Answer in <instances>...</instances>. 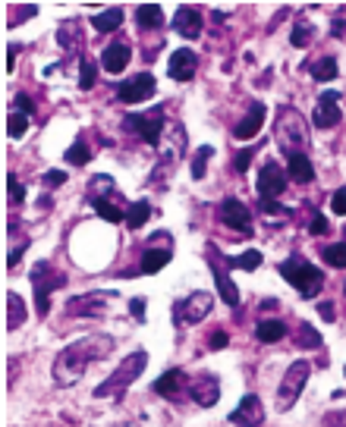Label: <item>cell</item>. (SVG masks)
Wrapping results in <instances>:
<instances>
[{
  "mask_svg": "<svg viewBox=\"0 0 346 427\" xmlns=\"http://www.w3.org/2000/svg\"><path fill=\"white\" fill-rule=\"evenodd\" d=\"M130 315H132V317H139V320H145V299H142V295L130 302Z\"/></svg>",
  "mask_w": 346,
  "mask_h": 427,
  "instance_id": "46",
  "label": "cell"
},
{
  "mask_svg": "<svg viewBox=\"0 0 346 427\" xmlns=\"http://www.w3.org/2000/svg\"><path fill=\"white\" fill-rule=\"evenodd\" d=\"M312 32H315V26H308V22H296V26H293V35H290L293 48H305V44L312 41Z\"/></svg>",
  "mask_w": 346,
  "mask_h": 427,
  "instance_id": "39",
  "label": "cell"
},
{
  "mask_svg": "<svg viewBox=\"0 0 346 427\" xmlns=\"http://www.w3.org/2000/svg\"><path fill=\"white\" fill-rule=\"evenodd\" d=\"M114 302H117V292L98 289V292H85V295L70 299V305H66V315H70V317H104Z\"/></svg>",
  "mask_w": 346,
  "mask_h": 427,
  "instance_id": "8",
  "label": "cell"
},
{
  "mask_svg": "<svg viewBox=\"0 0 346 427\" xmlns=\"http://www.w3.org/2000/svg\"><path fill=\"white\" fill-rule=\"evenodd\" d=\"M211 154H214L211 144L195 148V154H192V179H205V170H208V160H211Z\"/></svg>",
  "mask_w": 346,
  "mask_h": 427,
  "instance_id": "33",
  "label": "cell"
},
{
  "mask_svg": "<svg viewBox=\"0 0 346 427\" xmlns=\"http://www.w3.org/2000/svg\"><path fill=\"white\" fill-rule=\"evenodd\" d=\"M170 251H164V248H148L145 255H142V273H157L164 264H170Z\"/></svg>",
  "mask_w": 346,
  "mask_h": 427,
  "instance_id": "28",
  "label": "cell"
},
{
  "mask_svg": "<svg viewBox=\"0 0 346 427\" xmlns=\"http://www.w3.org/2000/svg\"><path fill=\"white\" fill-rule=\"evenodd\" d=\"M296 342L303 349H315V346H321V337H318V330H315L312 324H299V337Z\"/></svg>",
  "mask_w": 346,
  "mask_h": 427,
  "instance_id": "40",
  "label": "cell"
},
{
  "mask_svg": "<svg viewBox=\"0 0 346 427\" xmlns=\"http://www.w3.org/2000/svg\"><path fill=\"white\" fill-rule=\"evenodd\" d=\"M154 88H157L154 75L139 73V75H132V79H126V82H120V85H117V101H123V104L148 101V97L154 95Z\"/></svg>",
  "mask_w": 346,
  "mask_h": 427,
  "instance_id": "10",
  "label": "cell"
},
{
  "mask_svg": "<svg viewBox=\"0 0 346 427\" xmlns=\"http://www.w3.org/2000/svg\"><path fill=\"white\" fill-rule=\"evenodd\" d=\"M186 393L192 396L195 406L201 408H211L217 399H221V384H217L214 374H199V377L189 380V386H186Z\"/></svg>",
  "mask_w": 346,
  "mask_h": 427,
  "instance_id": "13",
  "label": "cell"
},
{
  "mask_svg": "<svg viewBox=\"0 0 346 427\" xmlns=\"http://www.w3.org/2000/svg\"><path fill=\"white\" fill-rule=\"evenodd\" d=\"M211 308H214L211 292H192L189 299H183L177 305V320L179 324H199L201 317H208V311Z\"/></svg>",
  "mask_w": 346,
  "mask_h": 427,
  "instance_id": "11",
  "label": "cell"
},
{
  "mask_svg": "<svg viewBox=\"0 0 346 427\" xmlns=\"http://www.w3.org/2000/svg\"><path fill=\"white\" fill-rule=\"evenodd\" d=\"M95 211L101 214V217L108 220V223H120V220H123V223H126V211L120 208V204L114 201V198H104V201H95Z\"/></svg>",
  "mask_w": 346,
  "mask_h": 427,
  "instance_id": "32",
  "label": "cell"
},
{
  "mask_svg": "<svg viewBox=\"0 0 346 427\" xmlns=\"http://www.w3.org/2000/svg\"><path fill=\"white\" fill-rule=\"evenodd\" d=\"M274 139H277V144H281V151L287 157L305 154L308 126H305V117L296 110V107H281V113H277V126H274Z\"/></svg>",
  "mask_w": 346,
  "mask_h": 427,
  "instance_id": "2",
  "label": "cell"
},
{
  "mask_svg": "<svg viewBox=\"0 0 346 427\" xmlns=\"http://www.w3.org/2000/svg\"><path fill=\"white\" fill-rule=\"evenodd\" d=\"M230 264H233V267H243V270H258V264H261V251L249 248V251H243L239 258H230Z\"/></svg>",
  "mask_w": 346,
  "mask_h": 427,
  "instance_id": "37",
  "label": "cell"
},
{
  "mask_svg": "<svg viewBox=\"0 0 346 427\" xmlns=\"http://www.w3.org/2000/svg\"><path fill=\"white\" fill-rule=\"evenodd\" d=\"M321 317H325V320H334V305H330V302H321Z\"/></svg>",
  "mask_w": 346,
  "mask_h": 427,
  "instance_id": "53",
  "label": "cell"
},
{
  "mask_svg": "<svg viewBox=\"0 0 346 427\" xmlns=\"http://www.w3.org/2000/svg\"><path fill=\"white\" fill-rule=\"evenodd\" d=\"M95 85V63L88 57H79V88L88 91Z\"/></svg>",
  "mask_w": 346,
  "mask_h": 427,
  "instance_id": "38",
  "label": "cell"
},
{
  "mask_svg": "<svg viewBox=\"0 0 346 427\" xmlns=\"http://www.w3.org/2000/svg\"><path fill=\"white\" fill-rule=\"evenodd\" d=\"M261 211H268V214H283V208L274 201V198H261Z\"/></svg>",
  "mask_w": 346,
  "mask_h": 427,
  "instance_id": "51",
  "label": "cell"
},
{
  "mask_svg": "<svg viewBox=\"0 0 346 427\" xmlns=\"http://www.w3.org/2000/svg\"><path fill=\"white\" fill-rule=\"evenodd\" d=\"M16 107H19V113H26V117H28V113H32V97H28V95H16Z\"/></svg>",
  "mask_w": 346,
  "mask_h": 427,
  "instance_id": "50",
  "label": "cell"
},
{
  "mask_svg": "<svg viewBox=\"0 0 346 427\" xmlns=\"http://www.w3.org/2000/svg\"><path fill=\"white\" fill-rule=\"evenodd\" d=\"M315 126L318 129H334L340 123V95L337 91H325V95L315 101Z\"/></svg>",
  "mask_w": 346,
  "mask_h": 427,
  "instance_id": "17",
  "label": "cell"
},
{
  "mask_svg": "<svg viewBox=\"0 0 346 427\" xmlns=\"http://www.w3.org/2000/svg\"><path fill=\"white\" fill-rule=\"evenodd\" d=\"M255 189H258L261 198H277L287 189V170L283 167H277L274 160H265L258 170V182H255Z\"/></svg>",
  "mask_w": 346,
  "mask_h": 427,
  "instance_id": "12",
  "label": "cell"
},
{
  "mask_svg": "<svg viewBox=\"0 0 346 427\" xmlns=\"http://www.w3.org/2000/svg\"><path fill=\"white\" fill-rule=\"evenodd\" d=\"M330 208H334V214H346V189H337L330 195Z\"/></svg>",
  "mask_w": 346,
  "mask_h": 427,
  "instance_id": "44",
  "label": "cell"
},
{
  "mask_svg": "<svg viewBox=\"0 0 346 427\" xmlns=\"http://www.w3.org/2000/svg\"><path fill=\"white\" fill-rule=\"evenodd\" d=\"M287 160H290V176H293V182L305 186V182L315 179V167H312V160H308V154H293Z\"/></svg>",
  "mask_w": 346,
  "mask_h": 427,
  "instance_id": "22",
  "label": "cell"
},
{
  "mask_svg": "<svg viewBox=\"0 0 346 427\" xmlns=\"http://www.w3.org/2000/svg\"><path fill=\"white\" fill-rule=\"evenodd\" d=\"M265 104L261 101H252V107H249V113H246L243 120H239L236 123V129H233V135H236V139H255V135L261 132V126H265Z\"/></svg>",
  "mask_w": 346,
  "mask_h": 427,
  "instance_id": "19",
  "label": "cell"
},
{
  "mask_svg": "<svg viewBox=\"0 0 346 427\" xmlns=\"http://www.w3.org/2000/svg\"><path fill=\"white\" fill-rule=\"evenodd\" d=\"M183 384H186L183 371L173 368V371H167V374H161V380H154V393H161V396H179Z\"/></svg>",
  "mask_w": 346,
  "mask_h": 427,
  "instance_id": "23",
  "label": "cell"
},
{
  "mask_svg": "<svg viewBox=\"0 0 346 427\" xmlns=\"http://www.w3.org/2000/svg\"><path fill=\"white\" fill-rule=\"evenodd\" d=\"M6 189H10V204H22V198H26V189H22V182L16 176L6 179Z\"/></svg>",
  "mask_w": 346,
  "mask_h": 427,
  "instance_id": "42",
  "label": "cell"
},
{
  "mask_svg": "<svg viewBox=\"0 0 346 427\" xmlns=\"http://www.w3.org/2000/svg\"><path fill=\"white\" fill-rule=\"evenodd\" d=\"M22 251H26V242H19V246L13 248L10 255H6V264H10V267H16V264L22 261Z\"/></svg>",
  "mask_w": 346,
  "mask_h": 427,
  "instance_id": "48",
  "label": "cell"
},
{
  "mask_svg": "<svg viewBox=\"0 0 346 427\" xmlns=\"http://www.w3.org/2000/svg\"><path fill=\"white\" fill-rule=\"evenodd\" d=\"M208 264H211V270H214V277H217V292H221V299L230 305V308H236L239 305V289L233 286V280L227 277V270H230V258H224L217 248H208Z\"/></svg>",
  "mask_w": 346,
  "mask_h": 427,
  "instance_id": "9",
  "label": "cell"
},
{
  "mask_svg": "<svg viewBox=\"0 0 346 427\" xmlns=\"http://www.w3.org/2000/svg\"><path fill=\"white\" fill-rule=\"evenodd\" d=\"M312 75L318 82H330L337 75V60L334 57H321V60H315L312 63Z\"/></svg>",
  "mask_w": 346,
  "mask_h": 427,
  "instance_id": "34",
  "label": "cell"
},
{
  "mask_svg": "<svg viewBox=\"0 0 346 427\" xmlns=\"http://www.w3.org/2000/svg\"><path fill=\"white\" fill-rule=\"evenodd\" d=\"M63 182H66L63 170H48V173H44V186H48V189H57V186H63Z\"/></svg>",
  "mask_w": 346,
  "mask_h": 427,
  "instance_id": "43",
  "label": "cell"
},
{
  "mask_svg": "<svg viewBox=\"0 0 346 427\" xmlns=\"http://www.w3.org/2000/svg\"><path fill=\"white\" fill-rule=\"evenodd\" d=\"M252 160V151H243V154H236V160H233V167H236L239 173H246V167H249Z\"/></svg>",
  "mask_w": 346,
  "mask_h": 427,
  "instance_id": "49",
  "label": "cell"
},
{
  "mask_svg": "<svg viewBox=\"0 0 346 427\" xmlns=\"http://www.w3.org/2000/svg\"><path fill=\"white\" fill-rule=\"evenodd\" d=\"M211 346H214V349H224V346H227V333H214V337H211Z\"/></svg>",
  "mask_w": 346,
  "mask_h": 427,
  "instance_id": "54",
  "label": "cell"
},
{
  "mask_svg": "<svg viewBox=\"0 0 346 427\" xmlns=\"http://www.w3.org/2000/svg\"><path fill=\"white\" fill-rule=\"evenodd\" d=\"M330 35H334V38H343V35H346V22H343V19H334V28H330Z\"/></svg>",
  "mask_w": 346,
  "mask_h": 427,
  "instance_id": "52",
  "label": "cell"
},
{
  "mask_svg": "<svg viewBox=\"0 0 346 427\" xmlns=\"http://www.w3.org/2000/svg\"><path fill=\"white\" fill-rule=\"evenodd\" d=\"M343 374H346V368H343Z\"/></svg>",
  "mask_w": 346,
  "mask_h": 427,
  "instance_id": "57",
  "label": "cell"
},
{
  "mask_svg": "<svg viewBox=\"0 0 346 427\" xmlns=\"http://www.w3.org/2000/svg\"><path fill=\"white\" fill-rule=\"evenodd\" d=\"M145 364H148V352H145V349H135V352H130L123 362L117 364V371L110 374L104 384L95 386V399H108V396H114V399H117V396H123L135 384V377L145 371Z\"/></svg>",
  "mask_w": 346,
  "mask_h": 427,
  "instance_id": "3",
  "label": "cell"
},
{
  "mask_svg": "<svg viewBox=\"0 0 346 427\" xmlns=\"http://www.w3.org/2000/svg\"><path fill=\"white\" fill-rule=\"evenodd\" d=\"M255 337H258L261 342H281L283 337H287V327H283L281 320H261L258 330H255Z\"/></svg>",
  "mask_w": 346,
  "mask_h": 427,
  "instance_id": "31",
  "label": "cell"
},
{
  "mask_svg": "<svg viewBox=\"0 0 346 427\" xmlns=\"http://www.w3.org/2000/svg\"><path fill=\"white\" fill-rule=\"evenodd\" d=\"M88 198L95 201H104V198H114V179L104 176V173H98V176L88 182Z\"/></svg>",
  "mask_w": 346,
  "mask_h": 427,
  "instance_id": "27",
  "label": "cell"
},
{
  "mask_svg": "<svg viewBox=\"0 0 346 427\" xmlns=\"http://www.w3.org/2000/svg\"><path fill=\"white\" fill-rule=\"evenodd\" d=\"M308 374H312V364L308 362H293L290 364V371L283 374L281 386H277V408L287 411V408L296 406L299 393H303L305 384H308Z\"/></svg>",
  "mask_w": 346,
  "mask_h": 427,
  "instance_id": "6",
  "label": "cell"
},
{
  "mask_svg": "<svg viewBox=\"0 0 346 427\" xmlns=\"http://www.w3.org/2000/svg\"><path fill=\"white\" fill-rule=\"evenodd\" d=\"M101 63H104V70H108L110 75L123 73L126 66H130V48H126L123 41H114V44H108V48L101 51Z\"/></svg>",
  "mask_w": 346,
  "mask_h": 427,
  "instance_id": "21",
  "label": "cell"
},
{
  "mask_svg": "<svg viewBox=\"0 0 346 427\" xmlns=\"http://www.w3.org/2000/svg\"><path fill=\"white\" fill-rule=\"evenodd\" d=\"M10 53H6V70L13 73V66H16V48H6Z\"/></svg>",
  "mask_w": 346,
  "mask_h": 427,
  "instance_id": "55",
  "label": "cell"
},
{
  "mask_svg": "<svg viewBox=\"0 0 346 427\" xmlns=\"http://www.w3.org/2000/svg\"><path fill=\"white\" fill-rule=\"evenodd\" d=\"M35 13H38V6H19V10L13 13V26L22 22V19H28V16H35Z\"/></svg>",
  "mask_w": 346,
  "mask_h": 427,
  "instance_id": "47",
  "label": "cell"
},
{
  "mask_svg": "<svg viewBox=\"0 0 346 427\" xmlns=\"http://www.w3.org/2000/svg\"><path fill=\"white\" fill-rule=\"evenodd\" d=\"M161 19H164V10L157 4H145V6L135 10V22H139L142 28H157L161 26Z\"/></svg>",
  "mask_w": 346,
  "mask_h": 427,
  "instance_id": "30",
  "label": "cell"
},
{
  "mask_svg": "<svg viewBox=\"0 0 346 427\" xmlns=\"http://www.w3.org/2000/svg\"><path fill=\"white\" fill-rule=\"evenodd\" d=\"M32 286H35V305H38V317H48L51 311V292L66 286V273L54 270L51 261H38L32 267Z\"/></svg>",
  "mask_w": 346,
  "mask_h": 427,
  "instance_id": "5",
  "label": "cell"
},
{
  "mask_svg": "<svg viewBox=\"0 0 346 427\" xmlns=\"http://www.w3.org/2000/svg\"><path fill=\"white\" fill-rule=\"evenodd\" d=\"M173 28L183 38L195 41V38L201 35V13L195 10V6H179V10L173 13Z\"/></svg>",
  "mask_w": 346,
  "mask_h": 427,
  "instance_id": "20",
  "label": "cell"
},
{
  "mask_svg": "<svg viewBox=\"0 0 346 427\" xmlns=\"http://www.w3.org/2000/svg\"><path fill=\"white\" fill-rule=\"evenodd\" d=\"M230 424H239V427H265V406L255 393H249L239 408L230 411Z\"/></svg>",
  "mask_w": 346,
  "mask_h": 427,
  "instance_id": "15",
  "label": "cell"
},
{
  "mask_svg": "<svg viewBox=\"0 0 346 427\" xmlns=\"http://www.w3.org/2000/svg\"><path fill=\"white\" fill-rule=\"evenodd\" d=\"M217 214H221V220L230 226V230H239L246 236L252 233V214H249V208H246L243 201H239V198H224Z\"/></svg>",
  "mask_w": 346,
  "mask_h": 427,
  "instance_id": "14",
  "label": "cell"
},
{
  "mask_svg": "<svg viewBox=\"0 0 346 427\" xmlns=\"http://www.w3.org/2000/svg\"><path fill=\"white\" fill-rule=\"evenodd\" d=\"M26 129H28V117L26 113H10V120H6V135H10V139H22V135H26Z\"/></svg>",
  "mask_w": 346,
  "mask_h": 427,
  "instance_id": "36",
  "label": "cell"
},
{
  "mask_svg": "<svg viewBox=\"0 0 346 427\" xmlns=\"http://www.w3.org/2000/svg\"><path fill=\"white\" fill-rule=\"evenodd\" d=\"M281 277L287 280L303 299H315V295L321 292V286H325V273H321L315 264H308L305 258H299V255L281 261Z\"/></svg>",
  "mask_w": 346,
  "mask_h": 427,
  "instance_id": "4",
  "label": "cell"
},
{
  "mask_svg": "<svg viewBox=\"0 0 346 427\" xmlns=\"http://www.w3.org/2000/svg\"><path fill=\"white\" fill-rule=\"evenodd\" d=\"M274 308H277L274 299H265V302H261V311H274Z\"/></svg>",
  "mask_w": 346,
  "mask_h": 427,
  "instance_id": "56",
  "label": "cell"
},
{
  "mask_svg": "<svg viewBox=\"0 0 346 427\" xmlns=\"http://www.w3.org/2000/svg\"><path fill=\"white\" fill-rule=\"evenodd\" d=\"M195 70H199V53L189 51V48H183V51H173V57H170V63H167V75L173 82H189Z\"/></svg>",
  "mask_w": 346,
  "mask_h": 427,
  "instance_id": "18",
  "label": "cell"
},
{
  "mask_svg": "<svg viewBox=\"0 0 346 427\" xmlns=\"http://www.w3.org/2000/svg\"><path fill=\"white\" fill-rule=\"evenodd\" d=\"M26 317H28L26 302H22L16 292H10L6 295V327H10V330H19V327L26 324Z\"/></svg>",
  "mask_w": 346,
  "mask_h": 427,
  "instance_id": "25",
  "label": "cell"
},
{
  "mask_svg": "<svg viewBox=\"0 0 346 427\" xmlns=\"http://www.w3.org/2000/svg\"><path fill=\"white\" fill-rule=\"evenodd\" d=\"M189 151V142H186V129L179 123H170L167 132H164V142H161V157L167 160V167L179 164L183 154Z\"/></svg>",
  "mask_w": 346,
  "mask_h": 427,
  "instance_id": "16",
  "label": "cell"
},
{
  "mask_svg": "<svg viewBox=\"0 0 346 427\" xmlns=\"http://www.w3.org/2000/svg\"><path fill=\"white\" fill-rule=\"evenodd\" d=\"M148 217H152V204L148 201H132L130 208H126V226H132V230L145 226Z\"/></svg>",
  "mask_w": 346,
  "mask_h": 427,
  "instance_id": "29",
  "label": "cell"
},
{
  "mask_svg": "<svg viewBox=\"0 0 346 427\" xmlns=\"http://www.w3.org/2000/svg\"><path fill=\"white\" fill-rule=\"evenodd\" d=\"M123 123H126L130 132H139L148 144H161L164 132H167V126H164V107L161 104L152 107L148 113H130Z\"/></svg>",
  "mask_w": 346,
  "mask_h": 427,
  "instance_id": "7",
  "label": "cell"
},
{
  "mask_svg": "<svg viewBox=\"0 0 346 427\" xmlns=\"http://www.w3.org/2000/svg\"><path fill=\"white\" fill-rule=\"evenodd\" d=\"M110 352H114V337H108V333H88V337L70 342V346L54 358V371H51L54 374V384L76 386L82 380V374L88 371V364L101 362V358H108Z\"/></svg>",
  "mask_w": 346,
  "mask_h": 427,
  "instance_id": "1",
  "label": "cell"
},
{
  "mask_svg": "<svg viewBox=\"0 0 346 427\" xmlns=\"http://www.w3.org/2000/svg\"><path fill=\"white\" fill-rule=\"evenodd\" d=\"M88 157H92V151L85 148V139L79 135V139L70 144V151H66V160H70L73 167H82V164H88Z\"/></svg>",
  "mask_w": 346,
  "mask_h": 427,
  "instance_id": "35",
  "label": "cell"
},
{
  "mask_svg": "<svg viewBox=\"0 0 346 427\" xmlns=\"http://www.w3.org/2000/svg\"><path fill=\"white\" fill-rule=\"evenodd\" d=\"M308 233H312V236H325L327 233V220L321 217V214H315L312 223H308Z\"/></svg>",
  "mask_w": 346,
  "mask_h": 427,
  "instance_id": "45",
  "label": "cell"
},
{
  "mask_svg": "<svg viewBox=\"0 0 346 427\" xmlns=\"http://www.w3.org/2000/svg\"><path fill=\"white\" fill-rule=\"evenodd\" d=\"M120 22H123V10H120V6H108V10L92 16V26L98 32H114V28H120Z\"/></svg>",
  "mask_w": 346,
  "mask_h": 427,
  "instance_id": "26",
  "label": "cell"
},
{
  "mask_svg": "<svg viewBox=\"0 0 346 427\" xmlns=\"http://www.w3.org/2000/svg\"><path fill=\"white\" fill-rule=\"evenodd\" d=\"M325 261L327 264H334V267H346V242H334V246H327L325 251Z\"/></svg>",
  "mask_w": 346,
  "mask_h": 427,
  "instance_id": "41",
  "label": "cell"
},
{
  "mask_svg": "<svg viewBox=\"0 0 346 427\" xmlns=\"http://www.w3.org/2000/svg\"><path fill=\"white\" fill-rule=\"evenodd\" d=\"M57 41L63 44V51L79 53V48H82V28H79V22H63V26L57 28Z\"/></svg>",
  "mask_w": 346,
  "mask_h": 427,
  "instance_id": "24",
  "label": "cell"
}]
</instances>
